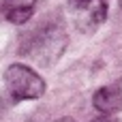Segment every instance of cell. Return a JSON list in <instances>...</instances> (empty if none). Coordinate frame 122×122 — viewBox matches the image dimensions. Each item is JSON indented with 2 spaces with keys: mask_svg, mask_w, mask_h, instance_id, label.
<instances>
[{
  "mask_svg": "<svg viewBox=\"0 0 122 122\" xmlns=\"http://www.w3.org/2000/svg\"><path fill=\"white\" fill-rule=\"evenodd\" d=\"M4 84L15 101H34L45 94L43 77L26 64H11L4 71Z\"/></svg>",
  "mask_w": 122,
  "mask_h": 122,
  "instance_id": "obj_1",
  "label": "cell"
},
{
  "mask_svg": "<svg viewBox=\"0 0 122 122\" xmlns=\"http://www.w3.org/2000/svg\"><path fill=\"white\" fill-rule=\"evenodd\" d=\"M66 45V36L60 28H39V32L32 34L30 45H24V54L32 56L34 60H39L41 64H51L64 49Z\"/></svg>",
  "mask_w": 122,
  "mask_h": 122,
  "instance_id": "obj_2",
  "label": "cell"
},
{
  "mask_svg": "<svg viewBox=\"0 0 122 122\" xmlns=\"http://www.w3.org/2000/svg\"><path fill=\"white\" fill-rule=\"evenodd\" d=\"M66 11L75 28L79 32L90 34L107 19L109 0H69Z\"/></svg>",
  "mask_w": 122,
  "mask_h": 122,
  "instance_id": "obj_3",
  "label": "cell"
},
{
  "mask_svg": "<svg viewBox=\"0 0 122 122\" xmlns=\"http://www.w3.org/2000/svg\"><path fill=\"white\" fill-rule=\"evenodd\" d=\"M92 105L101 114H116L122 109V88L120 86H103L94 92Z\"/></svg>",
  "mask_w": 122,
  "mask_h": 122,
  "instance_id": "obj_4",
  "label": "cell"
},
{
  "mask_svg": "<svg viewBox=\"0 0 122 122\" xmlns=\"http://www.w3.org/2000/svg\"><path fill=\"white\" fill-rule=\"evenodd\" d=\"M34 2L36 0H4L2 2L4 17L11 24H26L34 13Z\"/></svg>",
  "mask_w": 122,
  "mask_h": 122,
  "instance_id": "obj_5",
  "label": "cell"
},
{
  "mask_svg": "<svg viewBox=\"0 0 122 122\" xmlns=\"http://www.w3.org/2000/svg\"><path fill=\"white\" fill-rule=\"evenodd\" d=\"M92 122H120L118 118H112L109 114H105V116H101V118H97V120H92Z\"/></svg>",
  "mask_w": 122,
  "mask_h": 122,
  "instance_id": "obj_6",
  "label": "cell"
},
{
  "mask_svg": "<svg viewBox=\"0 0 122 122\" xmlns=\"http://www.w3.org/2000/svg\"><path fill=\"white\" fill-rule=\"evenodd\" d=\"M56 122H73V118H60V120H56Z\"/></svg>",
  "mask_w": 122,
  "mask_h": 122,
  "instance_id": "obj_7",
  "label": "cell"
},
{
  "mask_svg": "<svg viewBox=\"0 0 122 122\" xmlns=\"http://www.w3.org/2000/svg\"><path fill=\"white\" fill-rule=\"evenodd\" d=\"M120 4H122V0H120Z\"/></svg>",
  "mask_w": 122,
  "mask_h": 122,
  "instance_id": "obj_8",
  "label": "cell"
}]
</instances>
